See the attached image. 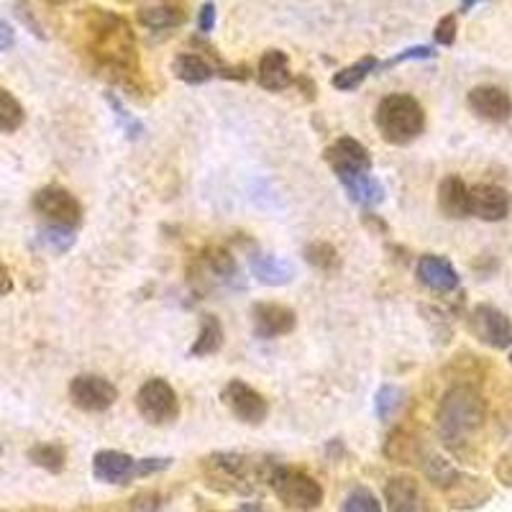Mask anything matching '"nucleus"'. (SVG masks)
<instances>
[{"label": "nucleus", "mask_w": 512, "mask_h": 512, "mask_svg": "<svg viewBox=\"0 0 512 512\" xmlns=\"http://www.w3.org/2000/svg\"><path fill=\"white\" fill-rule=\"evenodd\" d=\"M216 18H218L216 6H213L210 0H205L203 6H200V11H198V31H200V34H210V31L216 29Z\"/></svg>", "instance_id": "obj_38"}, {"label": "nucleus", "mask_w": 512, "mask_h": 512, "mask_svg": "<svg viewBox=\"0 0 512 512\" xmlns=\"http://www.w3.org/2000/svg\"><path fill=\"white\" fill-rule=\"evenodd\" d=\"M418 282L433 292H454L459 287V272L448 259L438 254H423L418 259Z\"/></svg>", "instance_id": "obj_17"}, {"label": "nucleus", "mask_w": 512, "mask_h": 512, "mask_svg": "<svg viewBox=\"0 0 512 512\" xmlns=\"http://www.w3.org/2000/svg\"><path fill=\"white\" fill-rule=\"evenodd\" d=\"M456 31H459V24H456V16L454 13H448V16H443L441 21L436 24V31H433V39H436V44H441V47H454L456 44Z\"/></svg>", "instance_id": "obj_36"}, {"label": "nucleus", "mask_w": 512, "mask_h": 512, "mask_svg": "<svg viewBox=\"0 0 512 512\" xmlns=\"http://www.w3.org/2000/svg\"><path fill=\"white\" fill-rule=\"evenodd\" d=\"M466 105L482 121L505 123L512 116V98L497 85H477L466 95Z\"/></svg>", "instance_id": "obj_15"}, {"label": "nucleus", "mask_w": 512, "mask_h": 512, "mask_svg": "<svg viewBox=\"0 0 512 512\" xmlns=\"http://www.w3.org/2000/svg\"><path fill=\"white\" fill-rule=\"evenodd\" d=\"M105 100L111 103L113 113H116L118 123H121V128H123V131H126L128 139H139V136L144 134V126H141V123H139V118L131 116V113H128L126 108H123L121 98H116V95H113V93H105Z\"/></svg>", "instance_id": "obj_35"}, {"label": "nucleus", "mask_w": 512, "mask_h": 512, "mask_svg": "<svg viewBox=\"0 0 512 512\" xmlns=\"http://www.w3.org/2000/svg\"><path fill=\"white\" fill-rule=\"evenodd\" d=\"M349 198L359 205H379L384 200V185L377 180V177L369 172V175L354 177V180L344 182Z\"/></svg>", "instance_id": "obj_28"}, {"label": "nucleus", "mask_w": 512, "mask_h": 512, "mask_svg": "<svg viewBox=\"0 0 512 512\" xmlns=\"http://www.w3.org/2000/svg\"><path fill=\"white\" fill-rule=\"evenodd\" d=\"M44 3H49V6H67L72 0H44Z\"/></svg>", "instance_id": "obj_43"}, {"label": "nucleus", "mask_w": 512, "mask_h": 512, "mask_svg": "<svg viewBox=\"0 0 512 512\" xmlns=\"http://www.w3.org/2000/svg\"><path fill=\"white\" fill-rule=\"evenodd\" d=\"M13 44H16V31H13L11 24H6V21L0 18V52H8Z\"/></svg>", "instance_id": "obj_40"}, {"label": "nucleus", "mask_w": 512, "mask_h": 512, "mask_svg": "<svg viewBox=\"0 0 512 512\" xmlns=\"http://www.w3.org/2000/svg\"><path fill=\"white\" fill-rule=\"evenodd\" d=\"M297 326L295 310L282 303H254L251 305V328L256 338L272 341V338L290 336Z\"/></svg>", "instance_id": "obj_13"}, {"label": "nucleus", "mask_w": 512, "mask_h": 512, "mask_svg": "<svg viewBox=\"0 0 512 512\" xmlns=\"http://www.w3.org/2000/svg\"><path fill=\"white\" fill-rule=\"evenodd\" d=\"M70 400L82 413H105L118 400V387L100 374H77L70 382Z\"/></svg>", "instance_id": "obj_9"}, {"label": "nucleus", "mask_w": 512, "mask_h": 512, "mask_svg": "<svg viewBox=\"0 0 512 512\" xmlns=\"http://www.w3.org/2000/svg\"><path fill=\"white\" fill-rule=\"evenodd\" d=\"M136 464L139 459L123 454V451H98L93 456V477L103 484H128L136 482Z\"/></svg>", "instance_id": "obj_16"}, {"label": "nucleus", "mask_w": 512, "mask_h": 512, "mask_svg": "<svg viewBox=\"0 0 512 512\" xmlns=\"http://www.w3.org/2000/svg\"><path fill=\"white\" fill-rule=\"evenodd\" d=\"M223 349V323L216 315H203V323H200L198 338L192 341L190 356L195 359H203V356H213Z\"/></svg>", "instance_id": "obj_23"}, {"label": "nucleus", "mask_w": 512, "mask_h": 512, "mask_svg": "<svg viewBox=\"0 0 512 512\" xmlns=\"http://www.w3.org/2000/svg\"><path fill=\"white\" fill-rule=\"evenodd\" d=\"M249 267L256 280L267 287L290 285L292 277H295V267H292L287 259H280V256H272V254H262V251H256V254L249 256Z\"/></svg>", "instance_id": "obj_19"}, {"label": "nucleus", "mask_w": 512, "mask_h": 512, "mask_svg": "<svg viewBox=\"0 0 512 512\" xmlns=\"http://www.w3.org/2000/svg\"><path fill=\"white\" fill-rule=\"evenodd\" d=\"M433 57H436L433 47H410L405 49V52L397 54V57H392L390 62L379 64V70H384V67H395V64H402V62H410V59H433Z\"/></svg>", "instance_id": "obj_37"}, {"label": "nucleus", "mask_w": 512, "mask_h": 512, "mask_svg": "<svg viewBox=\"0 0 512 512\" xmlns=\"http://www.w3.org/2000/svg\"><path fill=\"white\" fill-rule=\"evenodd\" d=\"M328 167L333 169V175L338 177V182L354 180V177L369 175L372 172V157H369V149L361 141L351 139V136H341V139L333 141L323 152Z\"/></svg>", "instance_id": "obj_8"}, {"label": "nucleus", "mask_w": 512, "mask_h": 512, "mask_svg": "<svg viewBox=\"0 0 512 512\" xmlns=\"http://www.w3.org/2000/svg\"><path fill=\"white\" fill-rule=\"evenodd\" d=\"M510 361H512V354H510Z\"/></svg>", "instance_id": "obj_45"}, {"label": "nucleus", "mask_w": 512, "mask_h": 512, "mask_svg": "<svg viewBox=\"0 0 512 512\" xmlns=\"http://www.w3.org/2000/svg\"><path fill=\"white\" fill-rule=\"evenodd\" d=\"M256 80L269 93H282L295 82L290 70V57L282 49H267L259 59V70H256Z\"/></svg>", "instance_id": "obj_18"}, {"label": "nucleus", "mask_w": 512, "mask_h": 512, "mask_svg": "<svg viewBox=\"0 0 512 512\" xmlns=\"http://www.w3.org/2000/svg\"><path fill=\"white\" fill-rule=\"evenodd\" d=\"M29 461L49 474H59L67 464V451L59 443H36L29 448Z\"/></svg>", "instance_id": "obj_29"}, {"label": "nucleus", "mask_w": 512, "mask_h": 512, "mask_svg": "<svg viewBox=\"0 0 512 512\" xmlns=\"http://www.w3.org/2000/svg\"><path fill=\"white\" fill-rule=\"evenodd\" d=\"M221 400L236 420L246 425H262L269 415L267 397L259 390H254L251 384L241 382V379H231L223 387Z\"/></svg>", "instance_id": "obj_10"}, {"label": "nucleus", "mask_w": 512, "mask_h": 512, "mask_svg": "<svg viewBox=\"0 0 512 512\" xmlns=\"http://www.w3.org/2000/svg\"><path fill=\"white\" fill-rule=\"evenodd\" d=\"M16 13H18V18H21V21H24V24L29 26L31 34H36V36H39V39H47V34H44V29H41V24H39V21H36V16H34V13H31V8L26 6L24 0H18V3H16Z\"/></svg>", "instance_id": "obj_39"}, {"label": "nucleus", "mask_w": 512, "mask_h": 512, "mask_svg": "<svg viewBox=\"0 0 512 512\" xmlns=\"http://www.w3.org/2000/svg\"><path fill=\"white\" fill-rule=\"evenodd\" d=\"M379 136L392 146H408L425 131L423 105L408 93H392L379 100L374 113Z\"/></svg>", "instance_id": "obj_3"}, {"label": "nucleus", "mask_w": 512, "mask_h": 512, "mask_svg": "<svg viewBox=\"0 0 512 512\" xmlns=\"http://www.w3.org/2000/svg\"><path fill=\"white\" fill-rule=\"evenodd\" d=\"M26 111L11 90L0 88V134H16L24 126Z\"/></svg>", "instance_id": "obj_30"}, {"label": "nucleus", "mask_w": 512, "mask_h": 512, "mask_svg": "<svg viewBox=\"0 0 512 512\" xmlns=\"http://www.w3.org/2000/svg\"><path fill=\"white\" fill-rule=\"evenodd\" d=\"M448 505L456 507V510H472V507L484 505L489 500V487L477 477H466V474H459L454 482L446 487Z\"/></svg>", "instance_id": "obj_21"}, {"label": "nucleus", "mask_w": 512, "mask_h": 512, "mask_svg": "<svg viewBox=\"0 0 512 512\" xmlns=\"http://www.w3.org/2000/svg\"><path fill=\"white\" fill-rule=\"evenodd\" d=\"M31 208L47 226L77 231L82 223V203L70 190L59 185H47L36 190L34 198H31Z\"/></svg>", "instance_id": "obj_6"}, {"label": "nucleus", "mask_w": 512, "mask_h": 512, "mask_svg": "<svg viewBox=\"0 0 512 512\" xmlns=\"http://www.w3.org/2000/svg\"><path fill=\"white\" fill-rule=\"evenodd\" d=\"M487 420V402L469 384H456L443 395L438 405V436L451 448L461 446L474 436Z\"/></svg>", "instance_id": "obj_2"}, {"label": "nucleus", "mask_w": 512, "mask_h": 512, "mask_svg": "<svg viewBox=\"0 0 512 512\" xmlns=\"http://www.w3.org/2000/svg\"><path fill=\"white\" fill-rule=\"evenodd\" d=\"M13 290V280H11V274H8L6 264L0 262V297H6L8 292Z\"/></svg>", "instance_id": "obj_41"}, {"label": "nucleus", "mask_w": 512, "mask_h": 512, "mask_svg": "<svg viewBox=\"0 0 512 512\" xmlns=\"http://www.w3.org/2000/svg\"><path fill=\"white\" fill-rule=\"evenodd\" d=\"M384 505L387 512H433L431 500L420 482L410 474H395L384 484Z\"/></svg>", "instance_id": "obj_12"}, {"label": "nucleus", "mask_w": 512, "mask_h": 512, "mask_svg": "<svg viewBox=\"0 0 512 512\" xmlns=\"http://www.w3.org/2000/svg\"><path fill=\"white\" fill-rule=\"evenodd\" d=\"M200 259H203L205 269H208V272L221 282L233 280V277L239 274L236 256H233L228 249H223V246H208V249H203V256H200Z\"/></svg>", "instance_id": "obj_27"}, {"label": "nucleus", "mask_w": 512, "mask_h": 512, "mask_svg": "<svg viewBox=\"0 0 512 512\" xmlns=\"http://www.w3.org/2000/svg\"><path fill=\"white\" fill-rule=\"evenodd\" d=\"M136 410L149 425H169L180 418V400L167 379L152 377L136 392Z\"/></svg>", "instance_id": "obj_7"}, {"label": "nucleus", "mask_w": 512, "mask_h": 512, "mask_svg": "<svg viewBox=\"0 0 512 512\" xmlns=\"http://www.w3.org/2000/svg\"><path fill=\"white\" fill-rule=\"evenodd\" d=\"M274 466H277V461H262L246 454H216L205 459V477L213 487L249 495V492H254L256 479L267 484V477Z\"/></svg>", "instance_id": "obj_4"}, {"label": "nucleus", "mask_w": 512, "mask_h": 512, "mask_svg": "<svg viewBox=\"0 0 512 512\" xmlns=\"http://www.w3.org/2000/svg\"><path fill=\"white\" fill-rule=\"evenodd\" d=\"M75 231L70 228H59V226H44L39 228V244L44 246L52 254H64V251H70L72 244H75Z\"/></svg>", "instance_id": "obj_33"}, {"label": "nucleus", "mask_w": 512, "mask_h": 512, "mask_svg": "<svg viewBox=\"0 0 512 512\" xmlns=\"http://www.w3.org/2000/svg\"><path fill=\"white\" fill-rule=\"evenodd\" d=\"M303 256L305 262L318 272H336L341 267V256H338L336 246L328 244V241H313V244L305 246Z\"/></svg>", "instance_id": "obj_31"}, {"label": "nucleus", "mask_w": 512, "mask_h": 512, "mask_svg": "<svg viewBox=\"0 0 512 512\" xmlns=\"http://www.w3.org/2000/svg\"><path fill=\"white\" fill-rule=\"evenodd\" d=\"M469 328L484 346L507 349L512 346V323L495 305H477L469 315Z\"/></svg>", "instance_id": "obj_11"}, {"label": "nucleus", "mask_w": 512, "mask_h": 512, "mask_svg": "<svg viewBox=\"0 0 512 512\" xmlns=\"http://www.w3.org/2000/svg\"><path fill=\"white\" fill-rule=\"evenodd\" d=\"M344 512H382V502L369 487H354L346 495Z\"/></svg>", "instance_id": "obj_34"}, {"label": "nucleus", "mask_w": 512, "mask_h": 512, "mask_svg": "<svg viewBox=\"0 0 512 512\" xmlns=\"http://www.w3.org/2000/svg\"><path fill=\"white\" fill-rule=\"evenodd\" d=\"M136 21L149 31L177 29L180 24H185V11L177 6H149V8H141Z\"/></svg>", "instance_id": "obj_26"}, {"label": "nucleus", "mask_w": 512, "mask_h": 512, "mask_svg": "<svg viewBox=\"0 0 512 512\" xmlns=\"http://www.w3.org/2000/svg\"><path fill=\"white\" fill-rule=\"evenodd\" d=\"M85 31H88V54L95 59V64L113 75L139 72L136 36L126 18L105 8H90L85 16Z\"/></svg>", "instance_id": "obj_1"}, {"label": "nucleus", "mask_w": 512, "mask_h": 512, "mask_svg": "<svg viewBox=\"0 0 512 512\" xmlns=\"http://www.w3.org/2000/svg\"><path fill=\"white\" fill-rule=\"evenodd\" d=\"M477 3H482V0H461V11H472L474 6H477Z\"/></svg>", "instance_id": "obj_42"}, {"label": "nucleus", "mask_w": 512, "mask_h": 512, "mask_svg": "<svg viewBox=\"0 0 512 512\" xmlns=\"http://www.w3.org/2000/svg\"><path fill=\"white\" fill-rule=\"evenodd\" d=\"M172 75H175L177 80L187 82V85H203V82L216 77V67H213L205 57H200V54L185 52L177 54V57L172 59Z\"/></svg>", "instance_id": "obj_22"}, {"label": "nucleus", "mask_w": 512, "mask_h": 512, "mask_svg": "<svg viewBox=\"0 0 512 512\" xmlns=\"http://www.w3.org/2000/svg\"><path fill=\"white\" fill-rule=\"evenodd\" d=\"M438 208L446 218H469V185L459 175L443 177L438 185Z\"/></svg>", "instance_id": "obj_20"}, {"label": "nucleus", "mask_w": 512, "mask_h": 512, "mask_svg": "<svg viewBox=\"0 0 512 512\" xmlns=\"http://www.w3.org/2000/svg\"><path fill=\"white\" fill-rule=\"evenodd\" d=\"M121 3H134V0H121Z\"/></svg>", "instance_id": "obj_44"}, {"label": "nucleus", "mask_w": 512, "mask_h": 512, "mask_svg": "<svg viewBox=\"0 0 512 512\" xmlns=\"http://www.w3.org/2000/svg\"><path fill=\"white\" fill-rule=\"evenodd\" d=\"M405 405V392L395 384H382L377 390V397H374V413L382 423H390L397 413L402 410Z\"/></svg>", "instance_id": "obj_32"}, {"label": "nucleus", "mask_w": 512, "mask_h": 512, "mask_svg": "<svg viewBox=\"0 0 512 512\" xmlns=\"http://www.w3.org/2000/svg\"><path fill=\"white\" fill-rule=\"evenodd\" d=\"M382 454L390 461H395V464H413V461H420L423 451H420L418 441L408 431L397 428V431H392L390 436L384 438Z\"/></svg>", "instance_id": "obj_25"}, {"label": "nucleus", "mask_w": 512, "mask_h": 512, "mask_svg": "<svg viewBox=\"0 0 512 512\" xmlns=\"http://www.w3.org/2000/svg\"><path fill=\"white\" fill-rule=\"evenodd\" d=\"M512 198L500 185H474L469 187V216L479 221L497 223L510 216Z\"/></svg>", "instance_id": "obj_14"}, {"label": "nucleus", "mask_w": 512, "mask_h": 512, "mask_svg": "<svg viewBox=\"0 0 512 512\" xmlns=\"http://www.w3.org/2000/svg\"><path fill=\"white\" fill-rule=\"evenodd\" d=\"M267 484L272 487V492L280 497V502L290 510L310 512L315 507H320L323 502V487L320 482H315L308 472L303 469H295V466L277 464L269 472Z\"/></svg>", "instance_id": "obj_5"}, {"label": "nucleus", "mask_w": 512, "mask_h": 512, "mask_svg": "<svg viewBox=\"0 0 512 512\" xmlns=\"http://www.w3.org/2000/svg\"><path fill=\"white\" fill-rule=\"evenodd\" d=\"M379 59L377 57H361L359 62L349 64V67H344V70H338L336 75L331 77V85L336 90H341V93H351V90H356L361 85V82L367 80L372 72L379 70Z\"/></svg>", "instance_id": "obj_24"}]
</instances>
